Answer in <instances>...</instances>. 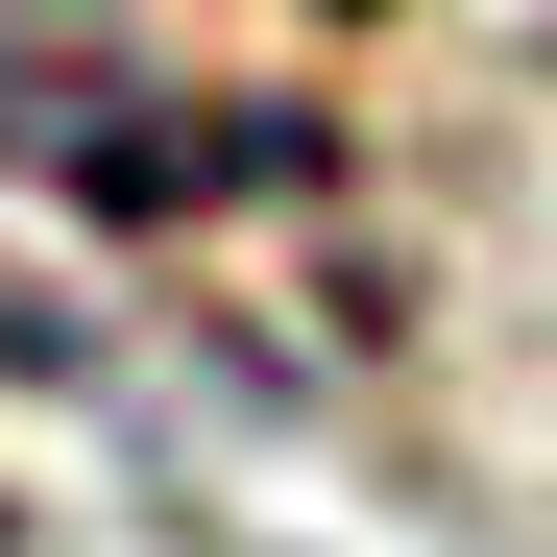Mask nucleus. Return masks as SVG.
<instances>
[{
    "mask_svg": "<svg viewBox=\"0 0 557 557\" xmlns=\"http://www.w3.org/2000/svg\"><path fill=\"white\" fill-rule=\"evenodd\" d=\"M0 170L73 219H267L339 170V98H195V73H122V49L0 0Z\"/></svg>",
    "mask_w": 557,
    "mask_h": 557,
    "instance_id": "obj_1",
    "label": "nucleus"
},
{
    "mask_svg": "<svg viewBox=\"0 0 557 557\" xmlns=\"http://www.w3.org/2000/svg\"><path fill=\"white\" fill-rule=\"evenodd\" d=\"M0 363H73V315H25V292H0Z\"/></svg>",
    "mask_w": 557,
    "mask_h": 557,
    "instance_id": "obj_2",
    "label": "nucleus"
}]
</instances>
